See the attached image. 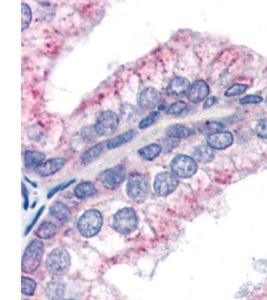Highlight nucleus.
<instances>
[{
    "mask_svg": "<svg viewBox=\"0 0 267 300\" xmlns=\"http://www.w3.org/2000/svg\"><path fill=\"white\" fill-rule=\"evenodd\" d=\"M159 118V113L158 112H152L149 115H147L145 118H143L140 122H139V128L140 129H145L149 126H151L152 124H154L157 119Z\"/></svg>",
    "mask_w": 267,
    "mask_h": 300,
    "instance_id": "cd10ccee",
    "label": "nucleus"
},
{
    "mask_svg": "<svg viewBox=\"0 0 267 300\" xmlns=\"http://www.w3.org/2000/svg\"><path fill=\"white\" fill-rule=\"evenodd\" d=\"M74 193H75L76 197H78L80 199H84V198L95 195L97 193V190H96V188H95V186L92 182L84 181V182L79 183L75 187Z\"/></svg>",
    "mask_w": 267,
    "mask_h": 300,
    "instance_id": "6ab92c4d",
    "label": "nucleus"
},
{
    "mask_svg": "<svg viewBox=\"0 0 267 300\" xmlns=\"http://www.w3.org/2000/svg\"><path fill=\"white\" fill-rule=\"evenodd\" d=\"M21 7H22V25H21V28H22V31H24L25 29L28 28V26L31 22L32 13H31L30 7L26 3L23 2L21 4Z\"/></svg>",
    "mask_w": 267,
    "mask_h": 300,
    "instance_id": "a878e982",
    "label": "nucleus"
},
{
    "mask_svg": "<svg viewBox=\"0 0 267 300\" xmlns=\"http://www.w3.org/2000/svg\"><path fill=\"white\" fill-rule=\"evenodd\" d=\"M160 101V93L153 87L143 89L138 96V104L143 109L154 108Z\"/></svg>",
    "mask_w": 267,
    "mask_h": 300,
    "instance_id": "9b49d317",
    "label": "nucleus"
},
{
    "mask_svg": "<svg viewBox=\"0 0 267 300\" xmlns=\"http://www.w3.org/2000/svg\"><path fill=\"white\" fill-rule=\"evenodd\" d=\"M44 159H45V154L36 150H28L25 152L24 155L25 165L29 169H36L42 163H44L43 162Z\"/></svg>",
    "mask_w": 267,
    "mask_h": 300,
    "instance_id": "2eb2a0df",
    "label": "nucleus"
},
{
    "mask_svg": "<svg viewBox=\"0 0 267 300\" xmlns=\"http://www.w3.org/2000/svg\"><path fill=\"white\" fill-rule=\"evenodd\" d=\"M185 109H186V103H184L183 101H177L168 107L167 114L179 116L185 111Z\"/></svg>",
    "mask_w": 267,
    "mask_h": 300,
    "instance_id": "bb28decb",
    "label": "nucleus"
},
{
    "mask_svg": "<svg viewBox=\"0 0 267 300\" xmlns=\"http://www.w3.org/2000/svg\"><path fill=\"white\" fill-rule=\"evenodd\" d=\"M172 173L180 178H189L197 171V164L193 157L187 155H178L170 163Z\"/></svg>",
    "mask_w": 267,
    "mask_h": 300,
    "instance_id": "423d86ee",
    "label": "nucleus"
},
{
    "mask_svg": "<svg viewBox=\"0 0 267 300\" xmlns=\"http://www.w3.org/2000/svg\"><path fill=\"white\" fill-rule=\"evenodd\" d=\"M64 284L59 280H52L50 281L46 288H45V294L46 296L51 300H58L62 297L64 293Z\"/></svg>",
    "mask_w": 267,
    "mask_h": 300,
    "instance_id": "f3484780",
    "label": "nucleus"
},
{
    "mask_svg": "<svg viewBox=\"0 0 267 300\" xmlns=\"http://www.w3.org/2000/svg\"><path fill=\"white\" fill-rule=\"evenodd\" d=\"M209 94V86L203 80H196L187 91V98L191 102H200Z\"/></svg>",
    "mask_w": 267,
    "mask_h": 300,
    "instance_id": "f8f14e48",
    "label": "nucleus"
},
{
    "mask_svg": "<svg viewBox=\"0 0 267 300\" xmlns=\"http://www.w3.org/2000/svg\"><path fill=\"white\" fill-rule=\"evenodd\" d=\"M266 101H267V97H266Z\"/></svg>",
    "mask_w": 267,
    "mask_h": 300,
    "instance_id": "e433bc0d",
    "label": "nucleus"
},
{
    "mask_svg": "<svg viewBox=\"0 0 267 300\" xmlns=\"http://www.w3.org/2000/svg\"><path fill=\"white\" fill-rule=\"evenodd\" d=\"M57 231V227L52 222H43L36 231V235L42 239H48L55 235Z\"/></svg>",
    "mask_w": 267,
    "mask_h": 300,
    "instance_id": "b1692460",
    "label": "nucleus"
},
{
    "mask_svg": "<svg viewBox=\"0 0 267 300\" xmlns=\"http://www.w3.org/2000/svg\"><path fill=\"white\" fill-rule=\"evenodd\" d=\"M190 83L188 79L184 77H175L170 80L167 87V93L171 96H180L188 91Z\"/></svg>",
    "mask_w": 267,
    "mask_h": 300,
    "instance_id": "4468645a",
    "label": "nucleus"
},
{
    "mask_svg": "<svg viewBox=\"0 0 267 300\" xmlns=\"http://www.w3.org/2000/svg\"><path fill=\"white\" fill-rule=\"evenodd\" d=\"M192 156L197 161L202 163H208L214 158V151L208 145H200L194 148L192 151Z\"/></svg>",
    "mask_w": 267,
    "mask_h": 300,
    "instance_id": "dca6fc26",
    "label": "nucleus"
},
{
    "mask_svg": "<svg viewBox=\"0 0 267 300\" xmlns=\"http://www.w3.org/2000/svg\"><path fill=\"white\" fill-rule=\"evenodd\" d=\"M104 149V144L99 143L94 146H92L90 149L86 150L82 155H81V161L83 164H89L92 161H94L102 152Z\"/></svg>",
    "mask_w": 267,
    "mask_h": 300,
    "instance_id": "5701e85b",
    "label": "nucleus"
},
{
    "mask_svg": "<svg viewBox=\"0 0 267 300\" xmlns=\"http://www.w3.org/2000/svg\"><path fill=\"white\" fill-rule=\"evenodd\" d=\"M262 101V97L258 95H248L240 99V104H249V103H259Z\"/></svg>",
    "mask_w": 267,
    "mask_h": 300,
    "instance_id": "473e14b6",
    "label": "nucleus"
},
{
    "mask_svg": "<svg viewBox=\"0 0 267 300\" xmlns=\"http://www.w3.org/2000/svg\"><path fill=\"white\" fill-rule=\"evenodd\" d=\"M119 124V118L113 111L107 110L102 112L94 125L95 132L100 136H108L115 132Z\"/></svg>",
    "mask_w": 267,
    "mask_h": 300,
    "instance_id": "6e6552de",
    "label": "nucleus"
},
{
    "mask_svg": "<svg viewBox=\"0 0 267 300\" xmlns=\"http://www.w3.org/2000/svg\"><path fill=\"white\" fill-rule=\"evenodd\" d=\"M247 89V85L245 84H234L232 85L231 87H229L226 92H225V96L227 97H232V96H237V95H240L242 94L245 90Z\"/></svg>",
    "mask_w": 267,
    "mask_h": 300,
    "instance_id": "c756f323",
    "label": "nucleus"
},
{
    "mask_svg": "<svg viewBox=\"0 0 267 300\" xmlns=\"http://www.w3.org/2000/svg\"><path fill=\"white\" fill-rule=\"evenodd\" d=\"M125 168L123 165H117L112 168H108L99 174L100 182L107 189L117 188L125 179Z\"/></svg>",
    "mask_w": 267,
    "mask_h": 300,
    "instance_id": "1a4fd4ad",
    "label": "nucleus"
},
{
    "mask_svg": "<svg viewBox=\"0 0 267 300\" xmlns=\"http://www.w3.org/2000/svg\"><path fill=\"white\" fill-rule=\"evenodd\" d=\"M162 147L157 143H152L147 146H144L138 150V154L145 160L155 159L161 152Z\"/></svg>",
    "mask_w": 267,
    "mask_h": 300,
    "instance_id": "412c9836",
    "label": "nucleus"
},
{
    "mask_svg": "<svg viewBox=\"0 0 267 300\" xmlns=\"http://www.w3.org/2000/svg\"><path fill=\"white\" fill-rule=\"evenodd\" d=\"M135 134H136V132H135L134 130L126 131V132H124V133H122V134H120V135L114 137L113 139L109 140V141L107 142L106 146H107L108 149H114V148H117V147H119V146H121V145H123V144L129 142L130 140H132L133 137L135 136Z\"/></svg>",
    "mask_w": 267,
    "mask_h": 300,
    "instance_id": "aec40b11",
    "label": "nucleus"
},
{
    "mask_svg": "<svg viewBox=\"0 0 267 300\" xmlns=\"http://www.w3.org/2000/svg\"><path fill=\"white\" fill-rule=\"evenodd\" d=\"M22 191H23V197L25 198V201H24V207L27 208V205H28V192H27V188L23 185L22 186Z\"/></svg>",
    "mask_w": 267,
    "mask_h": 300,
    "instance_id": "c9c22d12",
    "label": "nucleus"
},
{
    "mask_svg": "<svg viewBox=\"0 0 267 300\" xmlns=\"http://www.w3.org/2000/svg\"><path fill=\"white\" fill-rule=\"evenodd\" d=\"M36 288V283L27 277L22 278V292L25 295H31L34 293Z\"/></svg>",
    "mask_w": 267,
    "mask_h": 300,
    "instance_id": "c85d7f7f",
    "label": "nucleus"
},
{
    "mask_svg": "<svg viewBox=\"0 0 267 300\" xmlns=\"http://www.w3.org/2000/svg\"><path fill=\"white\" fill-rule=\"evenodd\" d=\"M149 192V178L145 174L134 173L127 182V194L135 201L144 200Z\"/></svg>",
    "mask_w": 267,
    "mask_h": 300,
    "instance_id": "20e7f679",
    "label": "nucleus"
},
{
    "mask_svg": "<svg viewBox=\"0 0 267 300\" xmlns=\"http://www.w3.org/2000/svg\"><path fill=\"white\" fill-rule=\"evenodd\" d=\"M216 101H217V99H216L215 97H210L209 99H207V100L205 101L204 107H205V108H208V107L212 106L214 103H216Z\"/></svg>",
    "mask_w": 267,
    "mask_h": 300,
    "instance_id": "f704fd0d",
    "label": "nucleus"
},
{
    "mask_svg": "<svg viewBox=\"0 0 267 300\" xmlns=\"http://www.w3.org/2000/svg\"><path fill=\"white\" fill-rule=\"evenodd\" d=\"M47 269L53 274H63L70 266V256L66 249L56 248L47 257Z\"/></svg>",
    "mask_w": 267,
    "mask_h": 300,
    "instance_id": "39448f33",
    "label": "nucleus"
},
{
    "mask_svg": "<svg viewBox=\"0 0 267 300\" xmlns=\"http://www.w3.org/2000/svg\"><path fill=\"white\" fill-rule=\"evenodd\" d=\"M256 133L258 136L267 139V118L258 121L256 126Z\"/></svg>",
    "mask_w": 267,
    "mask_h": 300,
    "instance_id": "7c9ffc66",
    "label": "nucleus"
},
{
    "mask_svg": "<svg viewBox=\"0 0 267 300\" xmlns=\"http://www.w3.org/2000/svg\"><path fill=\"white\" fill-rule=\"evenodd\" d=\"M192 133L191 129L183 124H173L166 128V134L168 137L173 139L187 138Z\"/></svg>",
    "mask_w": 267,
    "mask_h": 300,
    "instance_id": "a211bd4d",
    "label": "nucleus"
},
{
    "mask_svg": "<svg viewBox=\"0 0 267 300\" xmlns=\"http://www.w3.org/2000/svg\"><path fill=\"white\" fill-rule=\"evenodd\" d=\"M178 177L172 172H160L155 176L153 188L158 196H167L178 186Z\"/></svg>",
    "mask_w": 267,
    "mask_h": 300,
    "instance_id": "0eeeda50",
    "label": "nucleus"
},
{
    "mask_svg": "<svg viewBox=\"0 0 267 300\" xmlns=\"http://www.w3.org/2000/svg\"><path fill=\"white\" fill-rule=\"evenodd\" d=\"M50 214L60 221H65L69 218L70 211L63 203L55 202L50 207Z\"/></svg>",
    "mask_w": 267,
    "mask_h": 300,
    "instance_id": "4be33fe9",
    "label": "nucleus"
},
{
    "mask_svg": "<svg viewBox=\"0 0 267 300\" xmlns=\"http://www.w3.org/2000/svg\"><path fill=\"white\" fill-rule=\"evenodd\" d=\"M43 209H44V207H43V206H42V207H41V209H40V210H39V211H38V212H37V214H36V216H35V218H34V219H33V221H32V222H31V223H30V225H29V226H28V227H27V230H26V233H27V232H28V231H29V230H30V228H31V226H33V225H34V223H35V222H36V220H37V219H38V217H39V216H40V215H41V213H42V211H43Z\"/></svg>",
    "mask_w": 267,
    "mask_h": 300,
    "instance_id": "72a5a7b5",
    "label": "nucleus"
},
{
    "mask_svg": "<svg viewBox=\"0 0 267 300\" xmlns=\"http://www.w3.org/2000/svg\"><path fill=\"white\" fill-rule=\"evenodd\" d=\"M43 254V244L40 240H32L22 257V270L26 273L34 272L40 265Z\"/></svg>",
    "mask_w": 267,
    "mask_h": 300,
    "instance_id": "7ed1b4c3",
    "label": "nucleus"
},
{
    "mask_svg": "<svg viewBox=\"0 0 267 300\" xmlns=\"http://www.w3.org/2000/svg\"><path fill=\"white\" fill-rule=\"evenodd\" d=\"M65 163H66V160L64 158H61V157L52 158V159L45 161L39 167H37L35 169V172L38 175L43 176V177L50 176V175L56 173L57 171H59L65 165Z\"/></svg>",
    "mask_w": 267,
    "mask_h": 300,
    "instance_id": "ddd939ff",
    "label": "nucleus"
},
{
    "mask_svg": "<svg viewBox=\"0 0 267 300\" xmlns=\"http://www.w3.org/2000/svg\"><path fill=\"white\" fill-rule=\"evenodd\" d=\"M207 145L212 149H225L232 145L233 135L229 131H220L211 135H208L206 138Z\"/></svg>",
    "mask_w": 267,
    "mask_h": 300,
    "instance_id": "9d476101",
    "label": "nucleus"
},
{
    "mask_svg": "<svg viewBox=\"0 0 267 300\" xmlns=\"http://www.w3.org/2000/svg\"><path fill=\"white\" fill-rule=\"evenodd\" d=\"M137 224L138 217L132 208H122L113 216V227L120 233H131L136 229Z\"/></svg>",
    "mask_w": 267,
    "mask_h": 300,
    "instance_id": "f03ea898",
    "label": "nucleus"
},
{
    "mask_svg": "<svg viewBox=\"0 0 267 300\" xmlns=\"http://www.w3.org/2000/svg\"><path fill=\"white\" fill-rule=\"evenodd\" d=\"M102 221V215L98 210L89 209L80 216L77 227L84 237H92L99 232Z\"/></svg>",
    "mask_w": 267,
    "mask_h": 300,
    "instance_id": "f257e3e1",
    "label": "nucleus"
},
{
    "mask_svg": "<svg viewBox=\"0 0 267 300\" xmlns=\"http://www.w3.org/2000/svg\"><path fill=\"white\" fill-rule=\"evenodd\" d=\"M75 180L74 179H70L69 181H67V182H65V183H61L60 185H58V186H55L54 188H52L49 192H48V194H47V198H50L52 195H54L56 192H58V191H60V190H63V189H65L66 187H68L70 184H72L73 182H74Z\"/></svg>",
    "mask_w": 267,
    "mask_h": 300,
    "instance_id": "2f4dec72",
    "label": "nucleus"
},
{
    "mask_svg": "<svg viewBox=\"0 0 267 300\" xmlns=\"http://www.w3.org/2000/svg\"><path fill=\"white\" fill-rule=\"evenodd\" d=\"M223 124L220 122H215V121H211V122H207L204 123L202 125H200L198 127V130L202 133V134H214L217 132H220L223 129Z\"/></svg>",
    "mask_w": 267,
    "mask_h": 300,
    "instance_id": "393cba45",
    "label": "nucleus"
}]
</instances>
